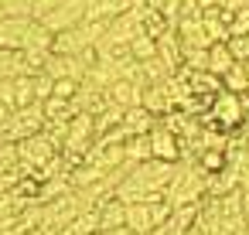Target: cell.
Segmentation results:
<instances>
[{
	"label": "cell",
	"mask_w": 249,
	"mask_h": 235,
	"mask_svg": "<svg viewBox=\"0 0 249 235\" xmlns=\"http://www.w3.org/2000/svg\"><path fill=\"white\" fill-rule=\"evenodd\" d=\"M246 113H249V92H218L215 99H212V106H208V113H201V123L205 126H212V130H222V133H235L239 126H242V119H246Z\"/></svg>",
	"instance_id": "1"
},
{
	"label": "cell",
	"mask_w": 249,
	"mask_h": 235,
	"mask_svg": "<svg viewBox=\"0 0 249 235\" xmlns=\"http://www.w3.org/2000/svg\"><path fill=\"white\" fill-rule=\"evenodd\" d=\"M41 130H45V106L35 102V106H24V109H14L7 126L0 130V136L11 140V143H21V140H28V136H35Z\"/></svg>",
	"instance_id": "2"
},
{
	"label": "cell",
	"mask_w": 249,
	"mask_h": 235,
	"mask_svg": "<svg viewBox=\"0 0 249 235\" xmlns=\"http://www.w3.org/2000/svg\"><path fill=\"white\" fill-rule=\"evenodd\" d=\"M58 153H62V147H58V143H55L45 130L18 143V157H21V164H24V167H31L35 174H38V170H45V167H48Z\"/></svg>",
	"instance_id": "3"
},
{
	"label": "cell",
	"mask_w": 249,
	"mask_h": 235,
	"mask_svg": "<svg viewBox=\"0 0 249 235\" xmlns=\"http://www.w3.org/2000/svg\"><path fill=\"white\" fill-rule=\"evenodd\" d=\"M86 21V0H62V4H55L45 17H41V24L52 31V34H62V31H69V28H79Z\"/></svg>",
	"instance_id": "4"
},
{
	"label": "cell",
	"mask_w": 249,
	"mask_h": 235,
	"mask_svg": "<svg viewBox=\"0 0 249 235\" xmlns=\"http://www.w3.org/2000/svg\"><path fill=\"white\" fill-rule=\"evenodd\" d=\"M150 150H154V160H167V164H181V157H184L181 136H178L174 130H167L160 119H157V126L150 130Z\"/></svg>",
	"instance_id": "5"
},
{
	"label": "cell",
	"mask_w": 249,
	"mask_h": 235,
	"mask_svg": "<svg viewBox=\"0 0 249 235\" xmlns=\"http://www.w3.org/2000/svg\"><path fill=\"white\" fill-rule=\"evenodd\" d=\"M0 102H4L11 113L24 109V106H35L38 102L35 75H21V79H11V82H0Z\"/></svg>",
	"instance_id": "6"
},
{
	"label": "cell",
	"mask_w": 249,
	"mask_h": 235,
	"mask_svg": "<svg viewBox=\"0 0 249 235\" xmlns=\"http://www.w3.org/2000/svg\"><path fill=\"white\" fill-rule=\"evenodd\" d=\"M31 24H35V17H0V48H21L24 51Z\"/></svg>",
	"instance_id": "7"
},
{
	"label": "cell",
	"mask_w": 249,
	"mask_h": 235,
	"mask_svg": "<svg viewBox=\"0 0 249 235\" xmlns=\"http://www.w3.org/2000/svg\"><path fill=\"white\" fill-rule=\"evenodd\" d=\"M133 11V0H86V21H116Z\"/></svg>",
	"instance_id": "8"
},
{
	"label": "cell",
	"mask_w": 249,
	"mask_h": 235,
	"mask_svg": "<svg viewBox=\"0 0 249 235\" xmlns=\"http://www.w3.org/2000/svg\"><path fill=\"white\" fill-rule=\"evenodd\" d=\"M106 99H109L113 106H120V109H133V106H140V99H143V85H137V82H130V79H116V82L106 89Z\"/></svg>",
	"instance_id": "9"
},
{
	"label": "cell",
	"mask_w": 249,
	"mask_h": 235,
	"mask_svg": "<svg viewBox=\"0 0 249 235\" xmlns=\"http://www.w3.org/2000/svg\"><path fill=\"white\" fill-rule=\"evenodd\" d=\"M99 221H103V232H116V228H126V201H120L116 194L103 198L99 204Z\"/></svg>",
	"instance_id": "10"
},
{
	"label": "cell",
	"mask_w": 249,
	"mask_h": 235,
	"mask_svg": "<svg viewBox=\"0 0 249 235\" xmlns=\"http://www.w3.org/2000/svg\"><path fill=\"white\" fill-rule=\"evenodd\" d=\"M28 75V58L21 48H0V82Z\"/></svg>",
	"instance_id": "11"
},
{
	"label": "cell",
	"mask_w": 249,
	"mask_h": 235,
	"mask_svg": "<svg viewBox=\"0 0 249 235\" xmlns=\"http://www.w3.org/2000/svg\"><path fill=\"white\" fill-rule=\"evenodd\" d=\"M123 126H126L130 136H143V133H150L157 126V116L150 109H143V106H133V109L123 113Z\"/></svg>",
	"instance_id": "12"
},
{
	"label": "cell",
	"mask_w": 249,
	"mask_h": 235,
	"mask_svg": "<svg viewBox=\"0 0 249 235\" xmlns=\"http://www.w3.org/2000/svg\"><path fill=\"white\" fill-rule=\"evenodd\" d=\"M232 65H235V55H232L229 41H215V45L208 48V72L222 79V75H225Z\"/></svg>",
	"instance_id": "13"
},
{
	"label": "cell",
	"mask_w": 249,
	"mask_h": 235,
	"mask_svg": "<svg viewBox=\"0 0 249 235\" xmlns=\"http://www.w3.org/2000/svg\"><path fill=\"white\" fill-rule=\"evenodd\" d=\"M222 89H225V92H239V96L249 92V65H246V62H235V65L222 75Z\"/></svg>",
	"instance_id": "14"
},
{
	"label": "cell",
	"mask_w": 249,
	"mask_h": 235,
	"mask_svg": "<svg viewBox=\"0 0 249 235\" xmlns=\"http://www.w3.org/2000/svg\"><path fill=\"white\" fill-rule=\"evenodd\" d=\"M123 150H126V164H130V167H133V164H143V160H154L150 133H143V136H130V140L123 143Z\"/></svg>",
	"instance_id": "15"
},
{
	"label": "cell",
	"mask_w": 249,
	"mask_h": 235,
	"mask_svg": "<svg viewBox=\"0 0 249 235\" xmlns=\"http://www.w3.org/2000/svg\"><path fill=\"white\" fill-rule=\"evenodd\" d=\"M130 55H133L137 62H150V58H157V38H150L147 31H140V34L130 41Z\"/></svg>",
	"instance_id": "16"
},
{
	"label": "cell",
	"mask_w": 249,
	"mask_h": 235,
	"mask_svg": "<svg viewBox=\"0 0 249 235\" xmlns=\"http://www.w3.org/2000/svg\"><path fill=\"white\" fill-rule=\"evenodd\" d=\"M4 7V17H35L38 0H0Z\"/></svg>",
	"instance_id": "17"
},
{
	"label": "cell",
	"mask_w": 249,
	"mask_h": 235,
	"mask_svg": "<svg viewBox=\"0 0 249 235\" xmlns=\"http://www.w3.org/2000/svg\"><path fill=\"white\" fill-rule=\"evenodd\" d=\"M229 34H232V38H246V34H249V7H239V11L232 14Z\"/></svg>",
	"instance_id": "18"
},
{
	"label": "cell",
	"mask_w": 249,
	"mask_h": 235,
	"mask_svg": "<svg viewBox=\"0 0 249 235\" xmlns=\"http://www.w3.org/2000/svg\"><path fill=\"white\" fill-rule=\"evenodd\" d=\"M79 85H82V82H75V79H55V89H52V96H62V99H75Z\"/></svg>",
	"instance_id": "19"
},
{
	"label": "cell",
	"mask_w": 249,
	"mask_h": 235,
	"mask_svg": "<svg viewBox=\"0 0 249 235\" xmlns=\"http://www.w3.org/2000/svg\"><path fill=\"white\" fill-rule=\"evenodd\" d=\"M229 48H232L235 62H246L249 65V34L246 38H229Z\"/></svg>",
	"instance_id": "20"
},
{
	"label": "cell",
	"mask_w": 249,
	"mask_h": 235,
	"mask_svg": "<svg viewBox=\"0 0 249 235\" xmlns=\"http://www.w3.org/2000/svg\"><path fill=\"white\" fill-rule=\"evenodd\" d=\"M0 17H4V7H0Z\"/></svg>",
	"instance_id": "21"
},
{
	"label": "cell",
	"mask_w": 249,
	"mask_h": 235,
	"mask_svg": "<svg viewBox=\"0 0 249 235\" xmlns=\"http://www.w3.org/2000/svg\"><path fill=\"white\" fill-rule=\"evenodd\" d=\"M246 4H249V0H246Z\"/></svg>",
	"instance_id": "22"
}]
</instances>
